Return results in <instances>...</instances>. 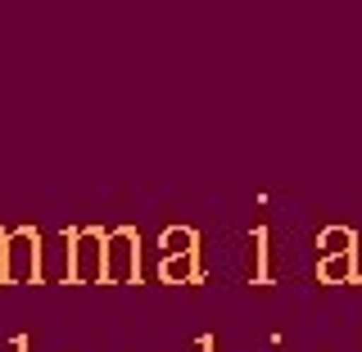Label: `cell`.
Returning <instances> with one entry per match:
<instances>
[{"label": "cell", "mask_w": 362, "mask_h": 352, "mask_svg": "<svg viewBox=\"0 0 362 352\" xmlns=\"http://www.w3.org/2000/svg\"><path fill=\"white\" fill-rule=\"evenodd\" d=\"M249 248H254V285H272V271H267V226H254Z\"/></svg>", "instance_id": "cell-8"}, {"label": "cell", "mask_w": 362, "mask_h": 352, "mask_svg": "<svg viewBox=\"0 0 362 352\" xmlns=\"http://www.w3.org/2000/svg\"><path fill=\"white\" fill-rule=\"evenodd\" d=\"M317 280H322V285H354L358 280V248L317 257Z\"/></svg>", "instance_id": "cell-5"}, {"label": "cell", "mask_w": 362, "mask_h": 352, "mask_svg": "<svg viewBox=\"0 0 362 352\" xmlns=\"http://www.w3.org/2000/svg\"><path fill=\"white\" fill-rule=\"evenodd\" d=\"M158 280L163 285H199V253H163L158 257Z\"/></svg>", "instance_id": "cell-4"}, {"label": "cell", "mask_w": 362, "mask_h": 352, "mask_svg": "<svg viewBox=\"0 0 362 352\" xmlns=\"http://www.w3.org/2000/svg\"><path fill=\"white\" fill-rule=\"evenodd\" d=\"M158 248L163 253H199V231L195 226H168L158 235Z\"/></svg>", "instance_id": "cell-6"}, {"label": "cell", "mask_w": 362, "mask_h": 352, "mask_svg": "<svg viewBox=\"0 0 362 352\" xmlns=\"http://www.w3.org/2000/svg\"><path fill=\"white\" fill-rule=\"evenodd\" d=\"M105 280L109 285H136L141 280V235L136 226H118L105 235Z\"/></svg>", "instance_id": "cell-3"}, {"label": "cell", "mask_w": 362, "mask_h": 352, "mask_svg": "<svg viewBox=\"0 0 362 352\" xmlns=\"http://www.w3.org/2000/svg\"><path fill=\"white\" fill-rule=\"evenodd\" d=\"M317 248L326 253H349V248H358V231L354 226H326L322 235H317Z\"/></svg>", "instance_id": "cell-7"}, {"label": "cell", "mask_w": 362, "mask_h": 352, "mask_svg": "<svg viewBox=\"0 0 362 352\" xmlns=\"http://www.w3.org/2000/svg\"><path fill=\"white\" fill-rule=\"evenodd\" d=\"M41 257H45V240H41L37 226L5 231V271H0V285H41Z\"/></svg>", "instance_id": "cell-1"}, {"label": "cell", "mask_w": 362, "mask_h": 352, "mask_svg": "<svg viewBox=\"0 0 362 352\" xmlns=\"http://www.w3.org/2000/svg\"><path fill=\"white\" fill-rule=\"evenodd\" d=\"M0 271H5V231H0Z\"/></svg>", "instance_id": "cell-10"}, {"label": "cell", "mask_w": 362, "mask_h": 352, "mask_svg": "<svg viewBox=\"0 0 362 352\" xmlns=\"http://www.w3.org/2000/svg\"><path fill=\"white\" fill-rule=\"evenodd\" d=\"M105 235L100 226H82L64 231V244H68V280L73 285H105Z\"/></svg>", "instance_id": "cell-2"}, {"label": "cell", "mask_w": 362, "mask_h": 352, "mask_svg": "<svg viewBox=\"0 0 362 352\" xmlns=\"http://www.w3.org/2000/svg\"><path fill=\"white\" fill-rule=\"evenodd\" d=\"M32 344H28V334H14V344H9V352H28Z\"/></svg>", "instance_id": "cell-9"}]
</instances>
